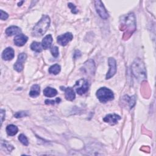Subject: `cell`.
Segmentation results:
<instances>
[{
	"label": "cell",
	"mask_w": 156,
	"mask_h": 156,
	"mask_svg": "<svg viewBox=\"0 0 156 156\" xmlns=\"http://www.w3.org/2000/svg\"><path fill=\"white\" fill-rule=\"evenodd\" d=\"M18 127L16 126L13 124L8 125L6 127L7 133L9 136H13L16 135V133L18 132Z\"/></svg>",
	"instance_id": "cell-18"
},
{
	"label": "cell",
	"mask_w": 156,
	"mask_h": 156,
	"mask_svg": "<svg viewBox=\"0 0 156 156\" xmlns=\"http://www.w3.org/2000/svg\"><path fill=\"white\" fill-rule=\"evenodd\" d=\"M63 88H62L61 87L60 88L65 91V98L68 101H73L76 98V94L73 89L71 88V87H67V88L63 87Z\"/></svg>",
	"instance_id": "cell-13"
},
{
	"label": "cell",
	"mask_w": 156,
	"mask_h": 156,
	"mask_svg": "<svg viewBox=\"0 0 156 156\" xmlns=\"http://www.w3.org/2000/svg\"><path fill=\"white\" fill-rule=\"evenodd\" d=\"M123 99L124 100L125 102L127 103V105L129 106L130 108H132L135 104V96L129 97V96H125L123 97Z\"/></svg>",
	"instance_id": "cell-19"
},
{
	"label": "cell",
	"mask_w": 156,
	"mask_h": 156,
	"mask_svg": "<svg viewBox=\"0 0 156 156\" xmlns=\"http://www.w3.org/2000/svg\"><path fill=\"white\" fill-rule=\"evenodd\" d=\"M95 8L97 13L99 16L102 19H107L108 18V13L106 9H105L103 3L101 1H96L95 2Z\"/></svg>",
	"instance_id": "cell-5"
},
{
	"label": "cell",
	"mask_w": 156,
	"mask_h": 156,
	"mask_svg": "<svg viewBox=\"0 0 156 156\" xmlns=\"http://www.w3.org/2000/svg\"><path fill=\"white\" fill-rule=\"evenodd\" d=\"M50 18L48 15H43L40 21L35 24L32 30V35L41 37L47 31L50 25Z\"/></svg>",
	"instance_id": "cell-2"
},
{
	"label": "cell",
	"mask_w": 156,
	"mask_h": 156,
	"mask_svg": "<svg viewBox=\"0 0 156 156\" xmlns=\"http://www.w3.org/2000/svg\"><path fill=\"white\" fill-rule=\"evenodd\" d=\"M57 94V91L55 88L51 87H46L43 90V94L49 98H52L56 96Z\"/></svg>",
	"instance_id": "cell-16"
},
{
	"label": "cell",
	"mask_w": 156,
	"mask_h": 156,
	"mask_svg": "<svg viewBox=\"0 0 156 156\" xmlns=\"http://www.w3.org/2000/svg\"><path fill=\"white\" fill-rule=\"evenodd\" d=\"M108 65H109V70L107 73L105 79H109L112 77H113L115 73H116V60L113 58H108Z\"/></svg>",
	"instance_id": "cell-9"
},
{
	"label": "cell",
	"mask_w": 156,
	"mask_h": 156,
	"mask_svg": "<svg viewBox=\"0 0 156 156\" xmlns=\"http://www.w3.org/2000/svg\"><path fill=\"white\" fill-rule=\"evenodd\" d=\"M42 48H43V47L41 46V43H40L37 41H34L30 44V49L32 51L37 52H41Z\"/></svg>",
	"instance_id": "cell-20"
},
{
	"label": "cell",
	"mask_w": 156,
	"mask_h": 156,
	"mask_svg": "<svg viewBox=\"0 0 156 156\" xmlns=\"http://www.w3.org/2000/svg\"><path fill=\"white\" fill-rule=\"evenodd\" d=\"M18 140H20V141L25 146H27L29 144V141L27 140V138H26V136L24 135V134H20L18 136Z\"/></svg>",
	"instance_id": "cell-22"
},
{
	"label": "cell",
	"mask_w": 156,
	"mask_h": 156,
	"mask_svg": "<svg viewBox=\"0 0 156 156\" xmlns=\"http://www.w3.org/2000/svg\"><path fill=\"white\" fill-rule=\"evenodd\" d=\"M76 85H77V87L76 88V91L80 95L85 93L89 88V85L88 82L83 79H80V80H79L77 82Z\"/></svg>",
	"instance_id": "cell-6"
},
{
	"label": "cell",
	"mask_w": 156,
	"mask_h": 156,
	"mask_svg": "<svg viewBox=\"0 0 156 156\" xmlns=\"http://www.w3.org/2000/svg\"><path fill=\"white\" fill-rule=\"evenodd\" d=\"M0 12H1V16H0L1 20H7V18H8V16H9L8 14H7L6 12H4L2 10H1Z\"/></svg>",
	"instance_id": "cell-27"
},
{
	"label": "cell",
	"mask_w": 156,
	"mask_h": 156,
	"mask_svg": "<svg viewBox=\"0 0 156 156\" xmlns=\"http://www.w3.org/2000/svg\"><path fill=\"white\" fill-rule=\"evenodd\" d=\"M1 124L3 122L4 118L5 117V111L2 109L1 110Z\"/></svg>",
	"instance_id": "cell-28"
},
{
	"label": "cell",
	"mask_w": 156,
	"mask_h": 156,
	"mask_svg": "<svg viewBox=\"0 0 156 156\" xmlns=\"http://www.w3.org/2000/svg\"><path fill=\"white\" fill-rule=\"evenodd\" d=\"M52 42V37L51 35L50 34L47 35L41 41V46L43 49H47L51 47Z\"/></svg>",
	"instance_id": "cell-14"
},
{
	"label": "cell",
	"mask_w": 156,
	"mask_h": 156,
	"mask_svg": "<svg viewBox=\"0 0 156 156\" xmlns=\"http://www.w3.org/2000/svg\"><path fill=\"white\" fill-rule=\"evenodd\" d=\"M60 66L58 65V64H55L54 65H52L49 68V73L52 74H57L60 73Z\"/></svg>",
	"instance_id": "cell-21"
},
{
	"label": "cell",
	"mask_w": 156,
	"mask_h": 156,
	"mask_svg": "<svg viewBox=\"0 0 156 156\" xmlns=\"http://www.w3.org/2000/svg\"><path fill=\"white\" fill-rule=\"evenodd\" d=\"M27 37L24 34H20L17 35L14 38V43L15 45L18 46H23L27 41Z\"/></svg>",
	"instance_id": "cell-12"
},
{
	"label": "cell",
	"mask_w": 156,
	"mask_h": 156,
	"mask_svg": "<svg viewBox=\"0 0 156 156\" xmlns=\"http://www.w3.org/2000/svg\"><path fill=\"white\" fill-rule=\"evenodd\" d=\"M21 30L20 27H18L17 26H10V27H9L8 28H7V29L5 30V34L8 36H12L14 35L19 34L21 32Z\"/></svg>",
	"instance_id": "cell-15"
},
{
	"label": "cell",
	"mask_w": 156,
	"mask_h": 156,
	"mask_svg": "<svg viewBox=\"0 0 156 156\" xmlns=\"http://www.w3.org/2000/svg\"><path fill=\"white\" fill-rule=\"evenodd\" d=\"M68 6L71 9L72 13H74V14H76V13H77L78 11H77V10L76 9L75 5H74L73 4H72V3H69V4H68Z\"/></svg>",
	"instance_id": "cell-26"
},
{
	"label": "cell",
	"mask_w": 156,
	"mask_h": 156,
	"mask_svg": "<svg viewBox=\"0 0 156 156\" xmlns=\"http://www.w3.org/2000/svg\"><path fill=\"white\" fill-rule=\"evenodd\" d=\"M51 52L52 54V55L54 57H57L59 54L58 52V49L57 46H54L51 49Z\"/></svg>",
	"instance_id": "cell-23"
},
{
	"label": "cell",
	"mask_w": 156,
	"mask_h": 156,
	"mask_svg": "<svg viewBox=\"0 0 156 156\" xmlns=\"http://www.w3.org/2000/svg\"><path fill=\"white\" fill-rule=\"evenodd\" d=\"M27 112H17L15 114V117L16 118H22V117H24V116H27Z\"/></svg>",
	"instance_id": "cell-24"
},
{
	"label": "cell",
	"mask_w": 156,
	"mask_h": 156,
	"mask_svg": "<svg viewBox=\"0 0 156 156\" xmlns=\"http://www.w3.org/2000/svg\"><path fill=\"white\" fill-rule=\"evenodd\" d=\"M121 30H124L123 38L124 40L128 39L136 29L135 18L133 13H129L124 19V22L121 24Z\"/></svg>",
	"instance_id": "cell-1"
},
{
	"label": "cell",
	"mask_w": 156,
	"mask_h": 156,
	"mask_svg": "<svg viewBox=\"0 0 156 156\" xmlns=\"http://www.w3.org/2000/svg\"><path fill=\"white\" fill-rule=\"evenodd\" d=\"M61 99L58 98H57L56 99L55 101L54 100H49V99H46L45 101V104H54L55 102H57V103H59L60 102Z\"/></svg>",
	"instance_id": "cell-25"
},
{
	"label": "cell",
	"mask_w": 156,
	"mask_h": 156,
	"mask_svg": "<svg viewBox=\"0 0 156 156\" xmlns=\"http://www.w3.org/2000/svg\"><path fill=\"white\" fill-rule=\"evenodd\" d=\"M132 71L136 78L142 80L146 77V71L143 62L139 58L136 59L132 65Z\"/></svg>",
	"instance_id": "cell-3"
},
{
	"label": "cell",
	"mask_w": 156,
	"mask_h": 156,
	"mask_svg": "<svg viewBox=\"0 0 156 156\" xmlns=\"http://www.w3.org/2000/svg\"><path fill=\"white\" fill-rule=\"evenodd\" d=\"M27 58V55L25 53H21L18 56V59L13 65L14 69L18 71L21 72L23 69V63Z\"/></svg>",
	"instance_id": "cell-8"
},
{
	"label": "cell",
	"mask_w": 156,
	"mask_h": 156,
	"mask_svg": "<svg viewBox=\"0 0 156 156\" xmlns=\"http://www.w3.org/2000/svg\"><path fill=\"white\" fill-rule=\"evenodd\" d=\"M73 35L70 32H66L63 35L57 37V43L61 46H66L70 41L72 40Z\"/></svg>",
	"instance_id": "cell-7"
},
{
	"label": "cell",
	"mask_w": 156,
	"mask_h": 156,
	"mask_svg": "<svg viewBox=\"0 0 156 156\" xmlns=\"http://www.w3.org/2000/svg\"><path fill=\"white\" fill-rule=\"evenodd\" d=\"M15 56L14 50L12 48H7L2 53V58L5 60H10Z\"/></svg>",
	"instance_id": "cell-11"
},
{
	"label": "cell",
	"mask_w": 156,
	"mask_h": 156,
	"mask_svg": "<svg viewBox=\"0 0 156 156\" xmlns=\"http://www.w3.org/2000/svg\"><path fill=\"white\" fill-rule=\"evenodd\" d=\"M96 96L100 102L105 103L107 101L113 99L114 94L110 89L106 87H102L96 91Z\"/></svg>",
	"instance_id": "cell-4"
},
{
	"label": "cell",
	"mask_w": 156,
	"mask_h": 156,
	"mask_svg": "<svg viewBox=\"0 0 156 156\" xmlns=\"http://www.w3.org/2000/svg\"><path fill=\"white\" fill-rule=\"evenodd\" d=\"M40 86L37 84L33 85L30 88V92H29V95H30V97L35 98V97L38 96L40 94Z\"/></svg>",
	"instance_id": "cell-17"
},
{
	"label": "cell",
	"mask_w": 156,
	"mask_h": 156,
	"mask_svg": "<svg viewBox=\"0 0 156 156\" xmlns=\"http://www.w3.org/2000/svg\"><path fill=\"white\" fill-rule=\"evenodd\" d=\"M121 119V117L116 114H108L104 118V121L111 125L116 124L118 121Z\"/></svg>",
	"instance_id": "cell-10"
}]
</instances>
